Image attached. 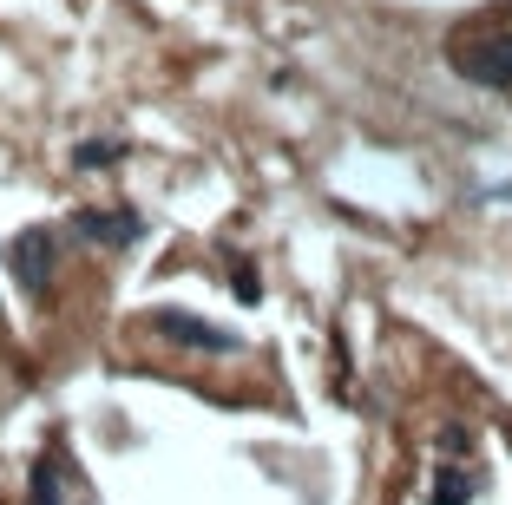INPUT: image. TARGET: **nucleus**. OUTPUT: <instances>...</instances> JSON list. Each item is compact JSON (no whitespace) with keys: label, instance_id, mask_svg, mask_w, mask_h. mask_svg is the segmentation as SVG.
<instances>
[{"label":"nucleus","instance_id":"1","mask_svg":"<svg viewBox=\"0 0 512 505\" xmlns=\"http://www.w3.org/2000/svg\"><path fill=\"white\" fill-rule=\"evenodd\" d=\"M453 73L473 79V86H512V33H493V40H460L453 46Z\"/></svg>","mask_w":512,"mask_h":505},{"label":"nucleus","instance_id":"2","mask_svg":"<svg viewBox=\"0 0 512 505\" xmlns=\"http://www.w3.org/2000/svg\"><path fill=\"white\" fill-rule=\"evenodd\" d=\"M151 328H158L165 342H184V348H217V355L237 348L230 328H211V322H197V315H184V309H158V315H151Z\"/></svg>","mask_w":512,"mask_h":505},{"label":"nucleus","instance_id":"3","mask_svg":"<svg viewBox=\"0 0 512 505\" xmlns=\"http://www.w3.org/2000/svg\"><path fill=\"white\" fill-rule=\"evenodd\" d=\"M14 276H20L27 296H40V289L53 283V237H46V230H27V237L14 243Z\"/></svg>","mask_w":512,"mask_h":505},{"label":"nucleus","instance_id":"4","mask_svg":"<svg viewBox=\"0 0 512 505\" xmlns=\"http://www.w3.org/2000/svg\"><path fill=\"white\" fill-rule=\"evenodd\" d=\"M79 237L106 243V250H125V243H138V217H119V210H79Z\"/></svg>","mask_w":512,"mask_h":505},{"label":"nucleus","instance_id":"5","mask_svg":"<svg viewBox=\"0 0 512 505\" xmlns=\"http://www.w3.org/2000/svg\"><path fill=\"white\" fill-rule=\"evenodd\" d=\"M467 499H473V479H467V473H453V466H447V473L434 479V505H467Z\"/></svg>","mask_w":512,"mask_h":505},{"label":"nucleus","instance_id":"6","mask_svg":"<svg viewBox=\"0 0 512 505\" xmlns=\"http://www.w3.org/2000/svg\"><path fill=\"white\" fill-rule=\"evenodd\" d=\"M33 505H60V460L33 466Z\"/></svg>","mask_w":512,"mask_h":505},{"label":"nucleus","instance_id":"7","mask_svg":"<svg viewBox=\"0 0 512 505\" xmlns=\"http://www.w3.org/2000/svg\"><path fill=\"white\" fill-rule=\"evenodd\" d=\"M112 158H119L112 145H79V164H86V171H92V164H112Z\"/></svg>","mask_w":512,"mask_h":505},{"label":"nucleus","instance_id":"8","mask_svg":"<svg viewBox=\"0 0 512 505\" xmlns=\"http://www.w3.org/2000/svg\"><path fill=\"white\" fill-rule=\"evenodd\" d=\"M506 440H512V427H506Z\"/></svg>","mask_w":512,"mask_h":505}]
</instances>
